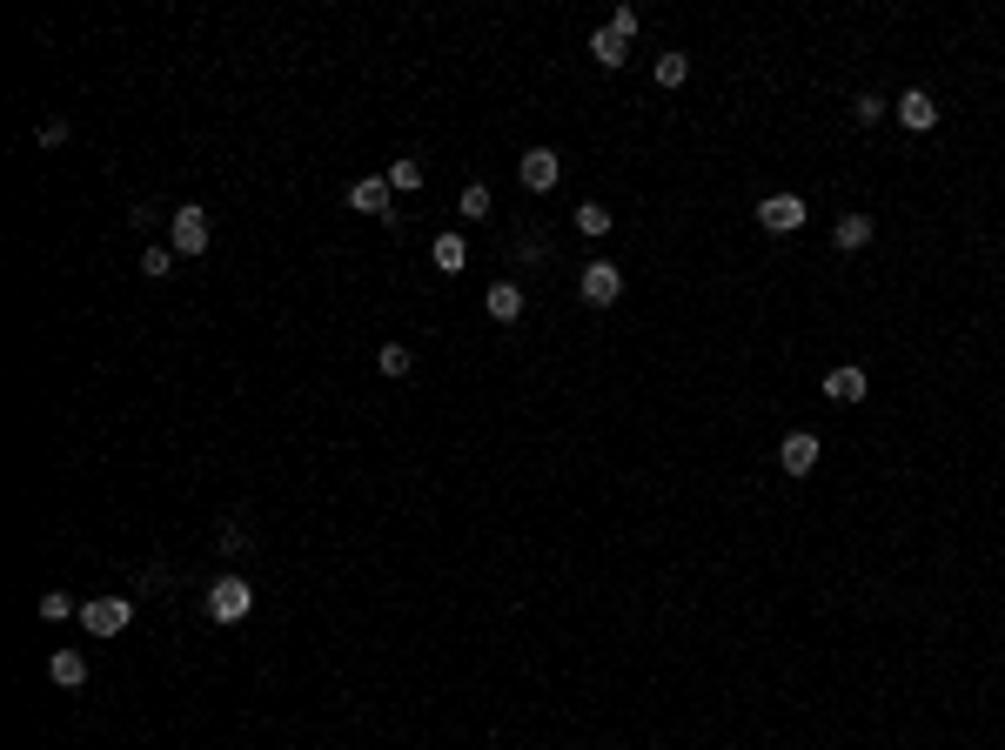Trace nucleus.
<instances>
[{"instance_id":"obj_1","label":"nucleus","mask_w":1005,"mask_h":750,"mask_svg":"<svg viewBox=\"0 0 1005 750\" xmlns=\"http://www.w3.org/2000/svg\"><path fill=\"white\" fill-rule=\"evenodd\" d=\"M248 610H255V583H248V576H222V583L208 590V617L215 623H242Z\"/></svg>"},{"instance_id":"obj_2","label":"nucleus","mask_w":1005,"mask_h":750,"mask_svg":"<svg viewBox=\"0 0 1005 750\" xmlns=\"http://www.w3.org/2000/svg\"><path fill=\"white\" fill-rule=\"evenodd\" d=\"M128 617H134L128 596H88V603H81V623H88V637H121V630H128Z\"/></svg>"},{"instance_id":"obj_3","label":"nucleus","mask_w":1005,"mask_h":750,"mask_svg":"<svg viewBox=\"0 0 1005 750\" xmlns=\"http://www.w3.org/2000/svg\"><path fill=\"white\" fill-rule=\"evenodd\" d=\"M168 248H175V255H201V248H208V215H201V201H188V208L168 215Z\"/></svg>"},{"instance_id":"obj_4","label":"nucleus","mask_w":1005,"mask_h":750,"mask_svg":"<svg viewBox=\"0 0 1005 750\" xmlns=\"http://www.w3.org/2000/svg\"><path fill=\"white\" fill-rule=\"evenodd\" d=\"M583 302H590V309H610V302H617V295H624V268H617V262H583Z\"/></svg>"},{"instance_id":"obj_5","label":"nucleus","mask_w":1005,"mask_h":750,"mask_svg":"<svg viewBox=\"0 0 1005 750\" xmlns=\"http://www.w3.org/2000/svg\"><path fill=\"white\" fill-rule=\"evenodd\" d=\"M758 228H771V235H798V228H804V201L798 195H764L758 201Z\"/></svg>"},{"instance_id":"obj_6","label":"nucleus","mask_w":1005,"mask_h":750,"mask_svg":"<svg viewBox=\"0 0 1005 750\" xmlns=\"http://www.w3.org/2000/svg\"><path fill=\"white\" fill-rule=\"evenodd\" d=\"M389 195H396V188H389V175H362L356 188H349V208H356V215H382V221H396V215H389Z\"/></svg>"},{"instance_id":"obj_7","label":"nucleus","mask_w":1005,"mask_h":750,"mask_svg":"<svg viewBox=\"0 0 1005 750\" xmlns=\"http://www.w3.org/2000/svg\"><path fill=\"white\" fill-rule=\"evenodd\" d=\"M516 175H523L530 195H550V188H557V148H530V155L516 161Z\"/></svg>"},{"instance_id":"obj_8","label":"nucleus","mask_w":1005,"mask_h":750,"mask_svg":"<svg viewBox=\"0 0 1005 750\" xmlns=\"http://www.w3.org/2000/svg\"><path fill=\"white\" fill-rule=\"evenodd\" d=\"M778 463L791 469V476H811V469H818V436H811V429H791L784 449H778Z\"/></svg>"},{"instance_id":"obj_9","label":"nucleus","mask_w":1005,"mask_h":750,"mask_svg":"<svg viewBox=\"0 0 1005 750\" xmlns=\"http://www.w3.org/2000/svg\"><path fill=\"white\" fill-rule=\"evenodd\" d=\"M898 121H905V128H918V134H925V128H932V121H938V101H932V94H925V88H905V94H898Z\"/></svg>"},{"instance_id":"obj_10","label":"nucleus","mask_w":1005,"mask_h":750,"mask_svg":"<svg viewBox=\"0 0 1005 750\" xmlns=\"http://www.w3.org/2000/svg\"><path fill=\"white\" fill-rule=\"evenodd\" d=\"M865 389H871V382H865V369H851V362L825 375V396H831V402H865Z\"/></svg>"},{"instance_id":"obj_11","label":"nucleus","mask_w":1005,"mask_h":750,"mask_svg":"<svg viewBox=\"0 0 1005 750\" xmlns=\"http://www.w3.org/2000/svg\"><path fill=\"white\" fill-rule=\"evenodd\" d=\"M590 54H597L603 67H624V61H630V34H617V27H597V34H590Z\"/></svg>"},{"instance_id":"obj_12","label":"nucleus","mask_w":1005,"mask_h":750,"mask_svg":"<svg viewBox=\"0 0 1005 750\" xmlns=\"http://www.w3.org/2000/svg\"><path fill=\"white\" fill-rule=\"evenodd\" d=\"M47 677H54L61 690L88 684V657H81V650H54V663H47Z\"/></svg>"},{"instance_id":"obj_13","label":"nucleus","mask_w":1005,"mask_h":750,"mask_svg":"<svg viewBox=\"0 0 1005 750\" xmlns=\"http://www.w3.org/2000/svg\"><path fill=\"white\" fill-rule=\"evenodd\" d=\"M429 262L443 268V275H463V262H469L463 235H436V248H429Z\"/></svg>"},{"instance_id":"obj_14","label":"nucleus","mask_w":1005,"mask_h":750,"mask_svg":"<svg viewBox=\"0 0 1005 750\" xmlns=\"http://www.w3.org/2000/svg\"><path fill=\"white\" fill-rule=\"evenodd\" d=\"M831 242L845 248V255H851V248H865V242H871V215H838V228H831Z\"/></svg>"},{"instance_id":"obj_15","label":"nucleus","mask_w":1005,"mask_h":750,"mask_svg":"<svg viewBox=\"0 0 1005 750\" xmlns=\"http://www.w3.org/2000/svg\"><path fill=\"white\" fill-rule=\"evenodd\" d=\"M490 315H496V322H516V315H523V288H516V282H496V288H490Z\"/></svg>"},{"instance_id":"obj_16","label":"nucleus","mask_w":1005,"mask_h":750,"mask_svg":"<svg viewBox=\"0 0 1005 750\" xmlns=\"http://www.w3.org/2000/svg\"><path fill=\"white\" fill-rule=\"evenodd\" d=\"M691 74V54H657V88H684Z\"/></svg>"},{"instance_id":"obj_17","label":"nucleus","mask_w":1005,"mask_h":750,"mask_svg":"<svg viewBox=\"0 0 1005 750\" xmlns=\"http://www.w3.org/2000/svg\"><path fill=\"white\" fill-rule=\"evenodd\" d=\"M389 188H396V195H416V188H423V161H396V168H389Z\"/></svg>"},{"instance_id":"obj_18","label":"nucleus","mask_w":1005,"mask_h":750,"mask_svg":"<svg viewBox=\"0 0 1005 750\" xmlns=\"http://www.w3.org/2000/svg\"><path fill=\"white\" fill-rule=\"evenodd\" d=\"M456 215L483 221V215H490V188H483V181H469V188H463V201H456Z\"/></svg>"},{"instance_id":"obj_19","label":"nucleus","mask_w":1005,"mask_h":750,"mask_svg":"<svg viewBox=\"0 0 1005 750\" xmlns=\"http://www.w3.org/2000/svg\"><path fill=\"white\" fill-rule=\"evenodd\" d=\"M577 228H583V235H610V208H603V201H583Z\"/></svg>"},{"instance_id":"obj_20","label":"nucleus","mask_w":1005,"mask_h":750,"mask_svg":"<svg viewBox=\"0 0 1005 750\" xmlns=\"http://www.w3.org/2000/svg\"><path fill=\"white\" fill-rule=\"evenodd\" d=\"M409 369H416V355L402 349V342H389V349H382V375H396V382H402Z\"/></svg>"},{"instance_id":"obj_21","label":"nucleus","mask_w":1005,"mask_h":750,"mask_svg":"<svg viewBox=\"0 0 1005 750\" xmlns=\"http://www.w3.org/2000/svg\"><path fill=\"white\" fill-rule=\"evenodd\" d=\"M41 617H47V623H61V617H74V596H61V590H47V596H41Z\"/></svg>"},{"instance_id":"obj_22","label":"nucleus","mask_w":1005,"mask_h":750,"mask_svg":"<svg viewBox=\"0 0 1005 750\" xmlns=\"http://www.w3.org/2000/svg\"><path fill=\"white\" fill-rule=\"evenodd\" d=\"M168 268H175V248H148L141 255V275H168Z\"/></svg>"},{"instance_id":"obj_23","label":"nucleus","mask_w":1005,"mask_h":750,"mask_svg":"<svg viewBox=\"0 0 1005 750\" xmlns=\"http://www.w3.org/2000/svg\"><path fill=\"white\" fill-rule=\"evenodd\" d=\"M851 114H858V121H878V114H885V94H858Z\"/></svg>"}]
</instances>
